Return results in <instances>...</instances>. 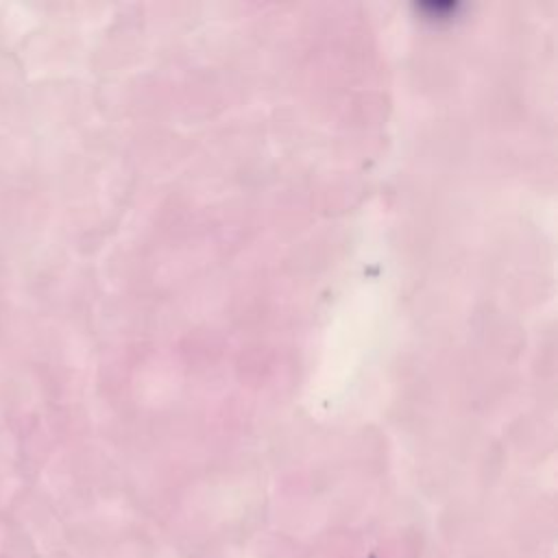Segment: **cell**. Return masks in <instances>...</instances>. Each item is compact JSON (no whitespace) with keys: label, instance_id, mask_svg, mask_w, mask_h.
<instances>
[]
</instances>
